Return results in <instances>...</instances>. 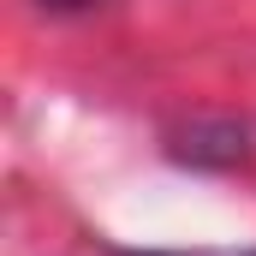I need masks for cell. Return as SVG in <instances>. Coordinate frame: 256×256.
I'll return each instance as SVG.
<instances>
[{"label":"cell","instance_id":"1","mask_svg":"<svg viewBox=\"0 0 256 256\" xmlns=\"http://www.w3.org/2000/svg\"><path fill=\"white\" fill-rule=\"evenodd\" d=\"M48 12H90V6H102V0H42Z\"/></svg>","mask_w":256,"mask_h":256},{"label":"cell","instance_id":"2","mask_svg":"<svg viewBox=\"0 0 256 256\" xmlns=\"http://www.w3.org/2000/svg\"><path fill=\"white\" fill-rule=\"evenodd\" d=\"M137 256H214V250H137ZM232 256V250H226ZM238 256H256V250H238Z\"/></svg>","mask_w":256,"mask_h":256}]
</instances>
